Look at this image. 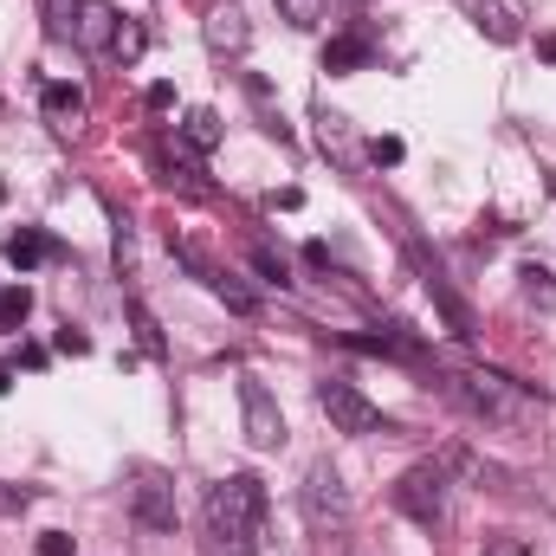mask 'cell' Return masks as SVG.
<instances>
[{"label":"cell","instance_id":"obj_20","mask_svg":"<svg viewBox=\"0 0 556 556\" xmlns=\"http://www.w3.org/2000/svg\"><path fill=\"white\" fill-rule=\"evenodd\" d=\"M247 98H253V111H260V124H266V130H273L278 142H291V130H285V117L273 111V91H266L260 78H247Z\"/></svg>","mask_w":556,"mask_h":556},{"label":"cell","instance_id":"obj_7","mask_svg":"<svg viewBox=\"0 0 556 556\" xmlns=\"http://www.w3.org/2000/svg\"><path fill=\"white\" fill-rule=\"evenodd\" d=\"M240 427H247V446L253 453H278L285 446V415H278L273 389L260 376H240Z\"/></svg>","mask_w":556,"mask_h":556},{"label":"cell","instance_id":"obj_13","mask_svg":"<svg viewBox=\"0 0 556 556\" xmlns=\"http://www.w3.org/2000/svg\"><path fill=\"white\" fill-rule=\"evenodd\" d=\"M59 247L39 233V227H20V233H7V266H20V273H33L39 260H52Z\"/></svg>","mask_w":556,"mask_h":556},{"label":"cell","instance_id":"obj_3","mask_svg":"<svg viewBox=\"0 0 556 556\" xmlns=\"http://www.w3.org/2000/svg\"><path fill=\"white\" fill-rule=\"evenodd\" d=\"M395 511H408L420 531H440L453 518V479H446L440 459H420L395 479Z\"/></svg>","mask_w":556,"mask_h":556},{"label":"cell","instance_id":"obj_29","mask_svg":"<svg viewBox=\"0 0 556 556\" xmlns=\"http://www.w3.org/2000/svg\"><path fill=\"white\" fill-rule=\"evenodd\" d=\"M485 556H531V544H525V538H492Z\"/></svg>","mask_w":556,"mask_h":556},{"label":"cell","instance_id":"obj_22","mask_svg":"<svg viewBox=\"0 0 556 556\" xmlns=\"http://www.w3.org/2000/svg\"><path fill=\"white\" fill-rule=\"evenodd\" d=\"M317 124H324V149H330L337 162H356V149H350V130H343V117H330V111H324Z\"/></svg>","mask_w":556,"mask_h":556},{"label":"cell","instance_id":"obj_26","mask_svg":"<svg viewBox=\"0 0 556 556\" xmlns=\"http://www.w3.org/2000/svg\"><path fill=\"white\" fill-rule=\"evenodd\" d=\"M253 273H260V278H273V285H291V266L278 260L273 247H253Z\"/></svg>","mask_w":556,"mask_h":556},{"label":"cell","instance_id":"obj_32","mask_svg":"<svg viewBox=\"0 0 556 556\" xmlns=\"http://www.w3.org/2000/svg\"><path fill=\"white\" fill-rule=\"evenodd\" d=\"M214 556H253V544H214Z\"/></svg>","mask_w":556,"mask_h":556},{"label":"cell","instance_id":"obj_9","mask_svg":"<svg viewBox=\"0 0 556 556\" xmlns=\"http://www.w3.org/2000/svg\"><path fill=\"white\" fill-rule=\"evenodd\" d=\"M201 39H207L220 59H240V52L253 46V20H247V7H233V0L207 7V20H201Z\"/></svg>","mask_w":556,"mask_h":556},{"label":"cell","instance_id":"obj_4","mask_svg":"<svg viewBox=\"0 0 556 556\" xmlns=\"http://www.w3.org/2000/svg\"><path fill=\"white\" fill-rule=\"evenodd\" d=\"M298 505H304V525H311V531H343L350 511H356V498H350V485H343V472H337L330 459H317V466L304 472Z\"/></svg>","mask_w":556,"mask_h":556},{"label":"cell","instance_id":"obj_16","mask_svg":"<svg viewBox=\"0 0 556 556\" xmlns=\"http://www.w3.org/2000/svg\"><path fill=\"white\" fill-rule=\"evenodd\" d=\"M356 65H369V39L343 33V39H330V46H324V72H356Z\"/></svg>","mask_w":556,"mask_h":556},{"label":"cell","instance_id":"obj_2","mask_svg":"<svg viewBox=\"0 0 556 556\" xmlns=\"http://www.w3.org/2000/svg\"><path fill=\"white\" fill-rule=\"evenodd\" d=\"M446 395H453L459 408H472L479 420H505V427H518V420L531 415V402L518 395V382H511V376H498V369H466V376H446Z\"/></svg>","mask_w":556,"mask_h":556},{"label":"cell","instance_id":"obj_28","mask_svg":"<svg viewBox=\"0 0 556 556\" xmlns=\"http://www.w3.org/2000/svg\"><path fill=\"white\" fill-rule=\"evenodd\" d=\"M39 556H78V544H72L65 531H46V538H39Z\"/></svg>","mask_w":556,"mask_h":556},{"label":"cell","instance_id":"obj_11","mask_svg":"<svg viewBox=\"0 0 556 556\" xmlns=\"http://www.w3.org/2000/svg\"><path fill=\"white\" fill-rule=\"evenodd\" d=\"M39 111H46V124H52V130H65V137H72V130L85 124V91H78V85H46Z\"/></svg>","mask_w":556,"mask_h":556},{"label":"cell","instance_id":"obj_12","mask_svg":"<svg viewBox=\"0 0 556 556\" xmlns=\"http://www.w3.org/2000/svg\"><path fill=\"white\" fill-rule=\"evenodd\" d=\"M466 7H472V20H479V33H485V39H498V46L525 39V26H518V7H511V0H466Z\"/></svg>","mask_w":556,"mask_h":556},{"label":"cell","instance_id":"obj_23","mask_svg":"<svg viewBox=\"0 0 556 556\" xmlns=\"http://www.w3.org/2000/svg\"><path fill=\"white\" fill-rule=\"evenodd\" d=\"M278 13H285L291 26H317V20L330 13V0H278Z\"/></svg>","mask_w":556,"mask_h":556},{"label":"cell","instance_id":"obj_8","mask_svg":"<svg viewBox=\"0 0 556 556\" xmlns=\"http://www.w3.org/2000/svg\"><path fill=\"white\" fill-rule=\"evenodd\" d=\"M130 511H137L142 531H175V485H168V472H155V466L130 472Z\"/></svg>","mask_w":556,"mask_h":556},{"label":"cell","instance_id":"obj_21","mask_svg":"<svg viewBox=\"0 0 556 556\" xmlns=\"http://www.w3.org/2000/svg\"><path fill=\"white\" fill-rule=\"evenodd\" d=\"M26 311H33V291H26V285L0 291V330H20V324H26Z\"/></svg>","mask_w":556,"mask_h":556},{"label":"cell","instance_id":"obj_6","mask_svg":"<svg viewBox=\"0 0 556 556\" xmlns=\"http://www.w3.org/2000/svg\"><path fill=\"white\" fill-rule=\"evenodd\" d=\"M194 155H201V149H188L181 130H175V137H155V181H162L168 194H194V201H207L214 181H207V168H201Z\"/></svg>","mask_w":556,"mask_h":556},{"label":"cell","instance_id":"obj_19","mask_svg":"<svg viewBox=\"0 0 556 556\" xmlns=\"http://www.w3.org/2000/svg\"><path fill=\"white\" fill-rule=\"evenodd\" d=\"M130 330H137V343L149 350V356H162V350H168V343H162V324L149 317V304H142V298H130Z\"/></svg>","mask_w":556,"mask_h":556},{"label":"cell","instance_id":"obj_17","mask_svg":"<svg viewBox=\"0 0 556 556\" xmlns=\"http://www.w3.org/2000/svg\"><path fill=\"white\" fill-rule=\"evenodd\" d=\"M201 278H207V291H214V298H220L227 311H240V317H247V311L260 304V298H253V291H247V285H240L233 273H201Z\"/></svg>","mask_w":556,"mask_h":556},{"label":"cell","instance_id":"obj_33","mask_svg":"<svg viewBox=\"0 0 556 556\" xmlns=\"http://www.w3.org/2000/svg\"><path fill=\"white\" fill-rule=\"evenodd\" d=\"M538 52H544V59H556V33H544V39H538Z\"/></svg>","mask_w":556,"mask_h":556},{"label":"cell","instance_id":"obj_31","mask_svg":"<svg viewBox=\"0 0 556 556\" xmlns=\"http://www.w3.org/2000/svg\"><path fill=\"white\" fill-rule=\"evenodd\" d=\"M175 104V85H149V111H168Z\"/></svg>","mask_w":556,"mask_h":556},{"label":"cell","instance_id":"obj_18","mask_svg":"<svg viewBox=\"0 0 556 556\" xmlns=\"http://www.w3.org/2000/svg\"><path fill=\"white\" fill-rule=\"evenodd\" d=\"M142 46H149V33H142L137 20H117V39H111V59H117V65H137V59H142Z\"/></svg>","mask_w":556,"mask_h":556},{"label":"cell","instance_id":"obj_15","mask_svg":"<svg viewBox=\"0 0 556 556\" xmlns=\"http://www.w3.org/2000/svg\"><path fill=\"white\" fill-rule=\"evenodd\" d=\"M440 466H446V472H466L472 485H505V472H498V466H485V459H479V453H466V446H446V453H440Z\"/></svg>","mask_w":556,"mask_h":556},{"label":"cell","instance_id":"obj_24","mask_svg":"<svg viewBox=\"0 0 556 556\" xmlns=\"http://www.w3.org/2000/svg\"><path fill=\"white\" fill-rule=\"evenodd\" d=\"M525 298H538V304H556V273H544V266H525Z\"/></svg>","mask_w":556,"mask_h":556},{"label":"cell","instance_id":"obj_34","mask_svg":"<svg viewBox=\"0 0 556 556\" xmlns=\"http://www.w3.org/2000/svg\"><path fill=\"white\" fill-rule=\"evenodd\" d=\"M7 389H13V363H0V395H7Z\"/></svg>","mask_w":556,"mask_h":556},{"label":"cell","instance_id":"obj_14","mask_svg":"<svg viewBox=\"0 0 556 556\" xmlns=\"http://www.w3.org/2000/svg\"><path fill=\"white\" fill-rule=\"evenodd\" d=\"M181 137H188V149L214 155V149H220V111H207V104H201V111H188V117H181Z\"/></svg>","mask_w":556,"mask_h":556},{"label":"cell","instance_id":"obj_30","mask_svg":"<svg viewBox=\"0 0 556 556\" xmlns=\"http://www.w3.org/2000/svg\"><path fill=\"white\" fill-rule=\"evenodd\" d=\"M59 350H65V356H85V350H91V337H78V330H59Z\"/></svg>","mask_w":556,"mask_h":556},{"label":"cell","instance_id":"obj_10","mask_svg":"<svg viewBox=\"0 0 556 556\" xmlns=\"http://www.w3.org/2000/svg\"><path fill=\"white\" fill-rule=\"evenodd\" d=\"M72 39H78L85 52H111V39H117V7H111V0H78Z\"/></svg>","mask_w":556,"mask_h":556},{"label":"cell","instance_id":"obj_1","mask_svg":"<svg viewBox=\"0 0 556 556\" xmlns=\"http://www.w3.org/2000/svg\"><path fill=\"white\" fill-rule=\"evenodd\" d=\"M266 525V485L253 472H227L207 492V538L214 544H253Z\"/></svg>","mask_w":556,"mask_h":556},{"label":"cell","instance_id":"obj_5","mask_svg":"<svg viewBox=\"0 0 556 556\" xmlns=\"http://www.w3.org/2000/svg\"><path fill=\"white\" fill-rule=\"evenodd\" d=\"M317 408H324V420H330L337 433H389V415H382L356 382H324V389H317Z\"/></svg>","mask_w":556,"mask_h":556},{"label":"cell","instance_id":"obj_25","mask_svg":"<svg viewBox=\"0 0 556 556\" xmlns=\"http://www.w3.org/2000/svg\"><path fill=\"white\" fill-rule=\"evenodd\" d=\"M46 7V26L59 33V39H72V20H78V0H39Z\"/></svg>","mask_w":556,"mask_h":556},{"label":"cell","instance_id":"obj_27","mask_svg":"<svg viewBox=\"0 0 556 556\" xmlns=\"http://www.w3.org/2000/svg\"><path fill=\"white\" fill-rule=\"evenodd\" d=\"M402 155H408V149H402V137H376V142H369V162H376V168H395Z\"/></svg>","mask_w":556,"mask_h":556}]
</instances>
